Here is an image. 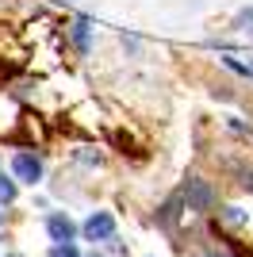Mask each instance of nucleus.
Listing matches in <instances>:
<instances>
[{"label":"nucleus","mask_w":253,"mask_h":257,"mask_svg":"<svg viewBox=\"0 0 253 257\" xmlns=\"http://www.w3.org/2000/svg\"><path fill=\"white\" fill-rule=\"evenodd\" d=\"M73 39H77V46H88V20L73 23Z\"/></svg>","instance_id":"6"},{"label":"nucleus","mask_w":253,"mask_h":257,"mask_svg":"<svg viewBox=\"0 0 253 257\" xmlns=\"http://www.w3.org/2000/svg\"><path fill=\"white\" fill-rule=\"evenodd\" d=\"M238 23H249V31H253V8H249V12H242V16H238Z\"/></svg>","instance_id":"10"},{"label":"nucleus","mask_w":253,"mask_h":257,"mask_svg":"<svg viewBox=\"0 0 253 257\" xmlns=\"http://www.w3.org/2000/svg\"><path fill=\"white\" fill-rule=\"evenodd\" d=\"M46 230H50L54 242H73V234H77V226H73L69 215H50V219H46Z\"/></svg>","instance_id":"4"},{"label":"nucleus","mask_w":253,"mask_h":257,"mask_svg":"<svg viewBox=\"0 0 253 257\" xmlns=\"http://www.w3.org/2000/svg\"><path fill=\"white\" fill-rule=\"evenodd\" d=\"M180 192H184V204H188L192 211H207V207L215 204V188H211L203 177H188Z\"/></svg>","instance_id":"1"},{"label":"nucleus","mask_w":253,"mask_h":257,"mask_svg":"<svg viewBox=\"0 0 253 257\" xmlns=\"http://www.w3.org/2000/svg\"><path fill=\"white\" fill-rule=\"evenodd\" d=\"M242 188H245V192H253V169H242Z\"/></svg>","instance_id":"9"},{"label":"nucleus","mask_w":253,"mask_h":257,"mask_svg":"<svg viewBox=\"0 0 253 257\" xmlns=\"http://www.w3.org/2000/svg\"><path fill=\"white\" fill-rule=\"evenodd\" d=\"M92 257H100V253H92Z\"/></svg>","instance_id":"15"},{"label":"nucleus","mask_w":253,"mask_h":257,"mask_svg":"<svg viewBox=\"0 0 253 257\" xmlns=\"http://www.w3.org/2000/svg\"><path fill=\"white\" fill-rule=\"evenodd\" d=\"M115 234V219L107 211H96L88 223H84V238H92V242H107V238Z\"/></svg>","instance_id":"2"},{"label":"nucleus","mask_w":253,"mask_h":257,"mask_svg":"<svg viewBox=\"0 0 253 257\" xmlns=\"http://www.w3.org/2000/svg\"><path fill=\"white\" fill-rule=\"evenodd\" d=\"M4 73H8V65H0V77H4Z\"/></svg>","instance_id":"12"},{"label":"nucleus","mask_w":253,"mask_h":257,"mask_svg":"<svg viewBox=\"0 0 253 257\" xmlns=\"http://www.w3.org/2000/svg\"><path fill=\"white\" fill-rule=\"evenodd\" d=\"M203 257H226V253H203Z\"/></svg>","instance_id":"11"},{"label":"nucleus","mask_w":253,"mask_h":257,"mask_svg":"<svg viewBox=\"0 0 253 257\" xmlns=\"http://www.w3.org/2000/svg\"><path fill=\"white\" fill-rule=\"evenodd\" d=\"M245 257H253V249H249V253H245Z\"/></svg>","instance_id":"13"},{"label":"nucleus","mask_w":253,"mask_h":257,"mask_svg":"<svg viewBox=\"0 0 253 257\" xmlns=\"http://www.w3.org/2000/svg\"><path fill=\"white\" fill-rule=\"evenodd\" d=\"M12 200H16V184L0 177V204H12Z\"/></svg>","instance_id":"7"},{"label":"nucleus","mask_w":253,"mask_h":257,"mask_svg":"<svg viewBox=\"0 0 253 257\" xmlns=\"http://www.w3.org/2000/svg\"><path fill=\"white\" fill-rule=\"evenodd\" d=\"M50 257H77V246L73 242H58V246L50 249Z\"/></svg>","instance_id":"8"},{"label":"nucleus","mask_w":253,"mask_h":257,"mask_svg":"<svg viewBox=\"0 0 253 257\" xmlns=\"http://www.w3.org/2000/svg\"><path fill=\"white\" fill-rule=\"evenodd\" d=\"M0 223H4V215H0Z\"/></svg>","instance_id":"14"},{"label":"nucleus","mask_w":253,"mask_h":257,"mask_svg":"<svg viewBox=\"0 0 253 257\" xmlns=\"http://www.w3.org/2000/svg\"><path fill=\"white\" fill-rule=\"evenodd\" d=\"M245 219H249V215H245L242 207H226V211H219V223H222V226H234V230H238V226H245Z\"/></svg>","instance_id":"5"},{"label":"nucleus","mask_w":253,"mask_h":257,"mask_svg":"<svg viewBox=\"0 0 253 257\" xmlns=\"http://www.w3.org/2000/svg\"><path fill=\"white\" fill-rule=\"evenodd\" d=\"M12 169H16V177L27 184H35L42 177V161L35 158V154H16V161H12Z\"/></svg>","instance_id":"3"}]
</instances>
